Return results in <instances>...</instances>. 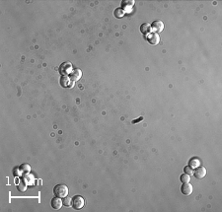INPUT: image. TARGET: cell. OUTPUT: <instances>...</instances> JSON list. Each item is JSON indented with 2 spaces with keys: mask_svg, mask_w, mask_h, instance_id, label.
Masks as SVG:
<instances>
[{
  "mask_svg": "<svg viewBox=\"0 0 222 212\" xmlns=\"http://www.w3.org/2000/svg\"><path fill=\"white\" fill-rule=\"evenodd\" d=\"M146 40H147V42H149L150 44L155 46V44H157L160 42V37L158 36V34H156V33H149V34L147 35V37H146Z\"/></svg>",
  "mask_w": 222,
  "mask_h": 212,
  "instance_id": "obj_3",
  "label": "cell"
},
{
  "mask_svg": "<svg viewBox=\"0 0 222 212\" xmlns=\"http://www.w3.org/2000/svg\"><path fill=\"white\" fill-rule=\"evenodd\" d=\"M20 171L23 172V173H29L31 171V167L29 164H22L21 166L19 167Z\"/></svg>",
  "mask_w": 222,
  "mask_h": 212,
  "instance_id": "obj_12",
  "label": "cell"
},
{
  "mask_svg": "<svg viewBox=\"0 0 222 212\" xmlns=\"http://www.w3.org/2000/svg\"><path fill=\"white\" fill-rule=\"evenodd\" d=\"M22 182H24L27 186H34V176L33 175H30L29 173H24V175L22 176L21 178Z\"/></svg>",
  "mask_w": 222,
  "mask_h": 212,
  "instance_id": "obj_4",
  "label": "cell"
},
{
  "mask_svg": "<svg viewBox=\"0 0 222 212\" xmlns=\"http://www.w3.org/2000/svg\"><path fill=\"white\" fill-rule=\"evenodd\" d=\"M133 4H134V1H133V0H131V1H123V7L125 9L127 7L131 8L133 6Z\"/></svg>",
  "mask_w": 222,
  "mask_h": 212,
  "instance_id": "obj_18",
  "label": "cell"
},
{
  "mask_svg": "<svg viewBox=\"0 0 222 212\" xmlns=\"http://www.w3.org/2000/svg\"><path fill=\"white\" fill-rule=\"evenodd\" d=\"M124 10H123L121 8H117V9H115V16L117 17V18H121V17H123V15H124Z\"/></svg>",
  "mask_w": 222,
  "mask_h": 212,
  "instance_id": "obj_17",
  "label": "cell"
},
{
  "mask_svg": "<svg viewBox=\"0 0 222 212\" xmlns=\"http://www.w3.org/2000/svg\"><path fill=\"white\" fill-rule=\"evenodd\" d=\"M199 159H195V158H194V159L190 160V163H188V166H190L192 168H197V167L199 166Z\"/></svg>",
  "mask_w": 222,
  "mask_h": 212,
  "instance_id": "obj_13",
  "label": "cell"
},
{
  "mask_svg": "<svg viewBox=\"0 0 222 212\" xmlns=\"http://www.w3.org/2000/svg\"><path fill=\"white\" fill-rule=\"evenodd\" d=\"M180 180H181V182H188L190 180V176L188 175V174H183V175H181V177H180Z\"/></svg>",
  "mask_w": 222,
  "mask_h": 212,
  "instance_id": "obj_16",
  "label": "cell"
},
{
  "mask_svg": "<svg viewBox=\"0 0 222 212\" xmlns=\"http://www.w3.org/2000/svg\"><path fill=\"white\" fill-rule=\"evenodd\" d=\"M71 68H72V66H71L70 63H63V64H62V65L60 66V69H59V71H62V70L64 69V71L61 73V74L66 75V74H69V73L71 72V71H70Z\"/></svg>",
  "mask_w": 222,
  "mask_h": 212,
  "instance_id": "obj_10",
  "label": "cell"
},
{
  "mask_svg": "<svg viewBox=\"0 0 222 212\" xmlns=\"http://www.w3.org/2000/svg\"><path fill=\"white\" fill-rule=\"evenodd\" d=\"M19 171H20L19 168H14V170H13V175H14L15 177H18V176H19Z\"/></svg>",
  "mask_w": 222,
  "mask_h": 212,
  "instance_id": "obj_20",
  "label": "cell"
},
{
  "mask_svg": "<svg viewBox=\"0 0 222 212\" xmlns=\"http://www.w3.org/2000/svg\"><path fill=\"white\" fill-rule=\"evenodd\" d=\"M151 31V25H149L148 23H144L142 24L140 27V32L143 35H148Z\"/></svg>",
  "mask_w": 222,
  "mask_h": 212,
  "instance_id": "obj_11",
  "label": "cell"
},
{
  "mask_svg": "<svg viewBox=\"0 0 222 212\" xmlns=\"http://www.w3.org/2000/svg\"><path fill=\"white\" fill-rule=\"evenodd\" d=\"M151 29L152 30H154L155 32L157 33H161L162 31H163L164 29V24L162 21H160V20H156V21H154L152 24H151Z\"/></svg>",
  "mask_w": 222,
  "mask_h": 212,
  "instance_id": "obj_7",
  "label": "cell"
},
{
  "mask_svg": "<svg viewBox=\"0 0 222 212\" xmlns=\"http://www.w3.org/2000/svg\"><path fill=\"white\" fill-rule=\"evenodd\" d=\"M84 203H85V200H84V198L82 196L75 195L72 197V203H71V205H72L73 209H75V210H80L81 208H83Z\"/></svg>",
  "mask_w": 222,
  "mask_h": 212,
  "instance_id": "obj_2",
  "label": "cell"
},
{
  "mask_svg": "<svg viewBox=\"0 0 222 212\" xmlns=\"http://www.w3.org/2000/svg\"><path fill=\"white\" fill-rule=\"evenodd\" d=\"M181 191L183 195H190L192 193V186L188 182H184L183 186L181 187Z\"/></svg>",
  "mask_w": 222,
  "mask_h": 212,
  "instance_id": "obj_8",
  "label": "cell"
},
{
  "mask_svg": "<svg viewBox=\"0 0 222 212\" xmlns=\"http://www.w3.org/2000/svg\"><path fill=\"white\" fill-rule=\"evenodd\" d=\"M142 119H143V117H139V119H133L131 122H132L133 124H134V123H138V122H139V121H141Z\"/></svg>",
  "mask_w": 222,
  "mask_h": 212,
  "instance_id": "obj_21",
  "label": "cell"
},
{
  "mask_svg": "<svg viewBox=\"0 0 222 212\" xmlns=\"http://www.w3.org/2000/svg\"><path fill=\"white\" fill-rule=\"evenodd\" d=\"M81 75H82L81 70H79V69H74V70H72L69 74H68V78H69L71 81H77L78 79H80Z\"/></svg>",
  "mask_w": 222,
  "mask_h": 212,
  "instance_id": "obj_9",
  "label": "cell"
},
{
  "mask_svg": "<svg viewBox=\"0 0 222 212\" xmlns=\"http://www.w3.org/2000/svg\"><path fill=\"white\" fill-rule=\"evenodd\" d=\"M53 193L58 197H65L68 195V187L65 184H56L53 187Z\"/></svg>",
  "mask_w": 222,
  "mask_h": 212,
  "instance_id": "obj_1",
  "label": "cell"
},
{
  "mask_svg": "<svg viewBox=\"0 0 222 212\" xmlns=\"http://www.w3.org/2000/svg\"><path fill=\"white\" fill-rule=\"evenodd\" d=\"M184 172H185L186 174H188V175L192 176V173H194V170H192V168L190 166H186L185 168H184Z\"/></svg>",
  "mask_w": 222,
  "mask_h": 212,
  "instance_id": "obj_19",
  "label": "cell"
},
{
  "mask_svg": "<svg viewBox=\"0 0 222 212\" xmlns=\"http://www.w3.org/2000/svg\"><path fill=\"white\" fill-rule=\"evenodd\" d=\"M50 204H52V207L54 209V210H59V209L62 207V205H63V202H62V200L60 199V197L55 196V197H53L52 199Z\"/></svg>",
  "mask_w": 222,
  "mask_h": 212,
  "instance_id": "obj_5",
  "label": "cell"
},
{
  "mask_svg": "<svg viewBox=\"0 0 222 212\" xmlns=\"http://www.w3.org/2000/svg\"><path fill=\"white\" fill-rule=\"evenodd\" d=\"M26 186L27 184L24 182H20L19 184H17V189L19 191H21V193H24V191H26V189H27Z\"/></svg>",
  "mask_w": 222,
  "mask_h": 212,
  "instance_id": "obj_15",
  "label": "cell"
},
{
  "mask_svg": "<svg viewBox=\"0 0 222 212\" xmlns=\"http://www.w3.org/2000/svg\"><path fill=\"white\" fill-rule=\"evenodd\" d=\"M62 202H63L64 206L69 207V206H71V203H72V198L69 197V196H65V197H63V199H62Z\"/></svg>",
  "mask_w": 222,
  "mask_h": 212,
  "instance_id": "obj_14",
  "label": "cell"
},
{
  "mask_svg": "<svg viewBox=\"0 0 222 212\" xmlns=\"http://www.w3.org/2000/svg\"><path fill=\"white\" fill-rule=\"evenodd\" d=\"M194 176L197 178H203L206 176V170L204 167H197L195 170L194 171Z\"/></svg>",
  "mask_w": 222,
  "mask_h": 212,
  "instance_id": "obj_6",
  "label": "cell"
}]
</instances>
